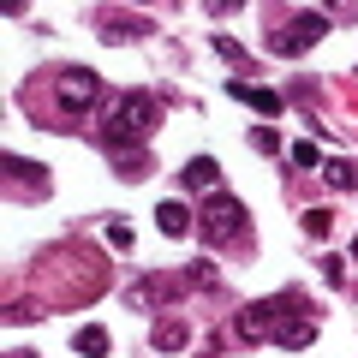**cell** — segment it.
<instances>
[{"label":"cell","instance_id":"cell-1","mask_svg":"<svg viewBox=\"0 0 358 358\" xmlns=\"http://www.w3.org/2000/svg\"><path fill=\"white\" fill-rule=\"evenodd\" d=\"M102 96V78L90 66H54L48 72V108H42V126H72L78 114H90Z\"/></svg>","mask_w":358,"mask_h":358},{"label":"cell","instance_id":"cell-2","mask_svg":"<svg viewBox=\"0 0 358 358\" xmlns=\"http://www.w3.org/2000/svg\"><path fill=\"white\" fill-rule=\"evenodd\" d=\"M155 120H162V102H155L150 90H131V96H120L114 114H108V150L138 155V143L155 131Z\"/></svg>","mask_w":358,"mask_h":358},{"label":"cell","instance_id":"cell-3","mask_svg":"<svg viewBox=\"0 0 358 358\" xmlns=\"http://www.w3.org/2000/svg\"><path fill=\"white\" fill-rule=\"evenodd\" d=\"M197 233H203V239L221 251V245H239L245 233H251V215H245L239 197H215V192H209L203 215H197Z\"/></svg>","mask_w":358,"mask_h":358},{"label":"cell","instance_id":"cell-4","mask_svg":"<svg viewBox=\"0 0 358 358\" xmlns=\"http://www.w3.org/2000/svg\"><path fill=\"white\" fill-rule=\"evenodd\" d=\"M293 305H299V293H281V299H257V305H245V310H239V334H245V341H263V334H275V341H281L293 322H305V317H293Z\"/></svg>","mask_w":358,"mask_h":358},{"label":"cell","instance_id":"cell-5","mask_svg":"<svg viewBox=\"0 0 358 358\" xmlns=\"http://www.w3.org/2000/svg\"><path fill=\"white\" fill-rule=\"evenodd\" d=\"M322 30H329V18H322V13H299L293 30H281V36H275V54H299L305 42H317Z\"/></svg>","mask_w":358,"mask_h":358},{"label":"cell","instance_id":"cell-6","mask_svg":"<svg viewBox=\"0 0 358 358\" xmlns=\"http://www.w3.org/2000/svg\"><path fill=\"white\" fill-rule=\"evenodd\" d=\"M227 96H239L245 108H257V114H268V120L281 114V96H275V90H263V84H245V78H233Z\"/></svg>","mask_w":358,"mask_h":358},{"label":"cell","instance_id":"cell-7","mask_svg":"<svg viewBox=\"0 0 358 358\" xmlns=\"http://www.w3.org/2000/svg\"><path fill=\"white\" fill-rule=\"evenodd\" d=\"M155 227H162L167 239H185L197 221H192V209H185V203H162V209H155Z\"/></svg>","mask_w":358,"mask_h":358},{"label":"cell","instance_id":"cell-8","mask_svg":"<svg viewBox=\"0 0 358 358\" xmlns=\"http://www.w3.org/2000/svg\"><path fill=\"white\" fill-rule=\"evenodd\" d=\"M185 185H197V192H215V185H221V167L209 162V155H192V162H185Z\"/></svg>","mask_w":358,"mask_h":358},{"label":"cell","instance_id":"cell-9","mask_svg":"<svg viewBox=\"0 0 358 358\" xmlns=\"http://www.w3.org/2000/svg\"><path fill=\"white\" fill-rule=\"evenodd\" d=\"M78 352H84V358H102V352H108V329H102V322L78 329Z\"/></svg>","mask_w":358,"mask_h":358},{"label":"cell","instance_id":"cell-10","mask_svg":"<svg viewBox=\"0 0 358 358\" xmlns=\"http://www.w3.org/2000/svg\"><path fill=\"white\" fill-rule=\"evenodd\" d=\"M322 179H329L334 192H352V185H358V167L352 162H322Z\"/></svg>","mask_w":358,"mask_h":358},{"label":"cell","instance_id":"cell-11","mask_svg":"<svg viewBox=\"0 0 358 358\" xmlns=\"http://www.w3.org/2000/svg\"><path fill=\"white\" fill-rule=\"evenodd\" d=\"M155 346L162 352H179L185 346V322H155Z\"/></svg>","mask_w":358,"mask_h":358},{"label":"cell","instance_id":"cell-12","mask_svg":"<svg viewBox=\"0 0 358 358\" xmlns=\"http://www.w3.org/2000/svg\"><path fill=\"white\" fill-rule=\"evenodd\" d=\"M24 167H30V162H18V155H6V179H13V185L24 179ZM30 192L42 197V192H48V179H42V173H30Z\"/></svg>","mask_w":358,"mask_h":358},{"label":"cell","instance_id":"cell-13","mask_svg":"<svg viewBox=\"0 0 358 358\" xmlns=\"http://www.w3.org/2000/svg\"><path fill=\"white\" fill-rule=\"evenodd\" d=\"M329 227H334L329 209H310V215H305V233H310V239H329Z\"/></svg>","mask_w":358,"mask_h":358},{"label":"cell","instance_id":"cell-14","mask_svg":"<svg viewBox=\"0 0 358 358\" xmlns=\"http://www.w3.org/2000/svg\"><path fill=\"white\" fill-rule=\"evenodd\" d=\"M293 162L299 167H322V150H317V143H293Z\"/></svg>","mask_w":358,"mask_h":358},{"label":"cell","instance_id":"cell-15","mask_svg":"<svg viewBox=\"0 0 358 358\" xmlns=\"http://www.w3.org/2000/svg\"><path fill=\"white\" fill-rule=\"evenodd\" d=\"M251 143H257V150H263V155H268V150H281V138H275V131H268V126H257V131H251Z\"/></svg>","mask_w":358,"mask_h":358},{"label":"cell","instance_id":"cell-16","mask_svg":"<svg viewBox=\"0 0 358 358\" xmlns=\"http://www.w3.org/2000/svg\"><path fill=\"white\" fill-rule=\"evenodd\" d=\"M108 245H120V251H131V227H126V221H114V227H108Z\"/></svg>","mask_w":358,"mask_h":358},{"label":"cell","instance_id":"cell-17","mask_svg":"<svg viewBox=\"0 0 358 358\" xmlns=\"http://www.w3.org/2000/svg\"><path fill=\"white\" fill-rule=\"evenodd\" d=\"M192 287H215V263H197L192 268Z\"/></svg>","mask_w":358,"mask_h":358},{"label":"cell","instance_id":"cell-18","mask_svg":"<svg viewBox=\"0 0 358 358\" xmlns=\"http://www.w3.org/2000/svg\"><path fill=\"white\" fill-rule=\"evenodd\" d=\"M13 358H36V352H13Z\"/></svg>","mask_w":358,"mask_h":358}]
</instances>
